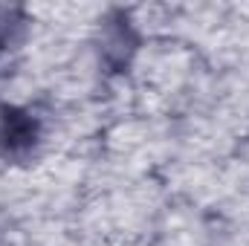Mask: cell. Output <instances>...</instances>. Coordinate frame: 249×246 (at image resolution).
<instances>
[{
	"label": "cell",
	"mask_w": 249,
	"mask_h": 246,
	"mask_svg": "<svg viewBox=\"0 0 249 246\" xmlns=\"http://www.w3.org/2000/svg\"><path fill=\"white\" fill-rule=\"evenodd\" d=\"M38 139V124L32 122L26 113L15 110V107H3L0 116V148L6 154H20L29 151Z\"/></svg>",
	"instance_id": "1"
}]
</instances>
